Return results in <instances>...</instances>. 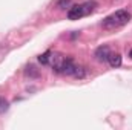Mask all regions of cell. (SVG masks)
I'll list each match as a JSON object with an SVG mask.
<instances>
[{"label":"cell","instance_id":"5b68a950","mask_svg":"<svg viewBox=\"0 0 132 130\" xmlns=\"http://www.w3.org/2000/svg\"><path fill=\"white\" fill-rule=\"evenodd\" d=\"M75 63L71 57H66L65 58V63H63V69H62V73H66V75H72L74 70H75Z\"/></svg>","mask_w":132,"mask_h":130},{"label":"cell","instance_id":"52a82bcc","mask_svg":"<svg viewBox=\"0 0 132 130\" xmlns=\"http://www.w3.org/2000/svg\"><path fill=\"white\" fill-rule=\"evenodd\" d=\"M25 75L29 77V78H38L40 72H38V69H35V66L29 64V66H26V69H25Z\"/></svg>","mask_w":132,"mask_h":130},{"label":"cell","instance_id":"ba28073f","mask_svg":"<svg viewBox=\"0 0 132 130\" xmlns=\"http://www.w3.org/2000/svg\"><path fill=\"white\" fill-rule=\"evenodd\" d=\"M72 77H75V78H78V80L85 78V77H86V69H85L83 66L77 64V66H75V70H74V73H72Z\"/></svg>","mask_w":132,"mask_h":130},{"label":"cell","instance_id":"3957f363","mask_svg":"<svg viewBox=\"0 0 132 130\" xmlns=\"http://www.w3.org/2000/svg\"><path fill=\"white\" fill-rule=\"evenodd\" d=\"M65 58L62 54H57V52H52L51 54V58H49V64L52 66V70L57 72V73H62V69H63V63H65Z\"/></svg>","mask_w":132,"mask_h":130},{"label":"cell","instance_id":"7c38bea8","mask_svg":"<svg viewBox=\"0 0 132 130\" xmlns=\"http://www.w3.org/2000/svg\"><path fill=\"white\" fill-rule=\"evenodd\" d=\"M129 57H131V58H132V49H131V52H129Z\"/></svg>","mask_w":132,"mask_h":130},{"label":"cell","instance_id":"9c48e42d","mask_svg":"<svg viewBox=\"0 0 132 130\" xmlns=\"http://www.w3.org/2000/svg\"><path fill=\"white\" fill-rule=\"evenodd\" d=\"M51 51H46L45 54H42L40 57H38V61L42 63V64H49V58H51Z\"/></svg>","mask_w":132,"mask_h":130},{"label":"cell","instance_id":"6da1fadb","mask_svg":"<svg viewBox=\"0 0 132 130\" xmlns=\"http://www.w3.org/2000/svg\"><path fill=\"white\" fill-rule=\"evenodd\" d=\"M129 20H131V12H128V11H125V9H118V11L112 12L111 15H108V17L103 20L101 26H103L104 29H117V28L125 26Z\"/></svg>","mask_w":132,"mask_h":130},{"label":"cell","instance_id":"8992f818","mask_svg":"<svg viewBox=\"0 0 132 130\" xmlns=\"http://www.w3.org/2000/svg\"><path fill=\"white\" fill-rule=\"evenodd\" d=\"M108 61H109L111 67H120L121 66V55L120 54H111Z\"/></svg>","mask_w":132,"mask_h":130},{"label":"cell","instance_id":"7a4b0ae2","mask_svg":"<svg viewBox=\"0 0 132 130\" xmlns=\"http://www.w3.org/2000/svg\"><path fill=\"white\" fill-rule=\"evenodd\" d=\"M95 8H97V3L94 0H88V2H85L81 5H75V6L68 9V18L69 20H78V18H81L85 15L92 14L95 11Z\"/></svg>","mask_w":132,"mask_h":130},{"label":"cell","instance_id":"277c9868","mask_svg":"<svg viewBox=\"0 0 132 130\" xmlns=\"http://www.w3.org/2000/svg\"><path fill=\"white\" fill-rule=\"evenodd\" d=\"M109 55H111V49H109V46H106V44L97 48L95 52H94V57H95L97 61H108Z\"/></svg>","mask_w":132,"mask_h":130},{"label":"cell","instance_id":"8fae6325","mask_svg":"<svg viewBox=\"0 0 132 130\" xmlns=\"http://www.w3.org/2000/svg\"><path fill=\"white\" fill-rule=\"evenodd\" d=\"M69 6H71V0H59V3H57L59 9H66Z\"/></svg>","mask_w":132,"mask_h":130},{"label":"cell","instance_id":"30bf717a","mask_svg":"<svg viewBox=\"0 0 132 130\" xmlns=\"http://www.w3.org/2000/svg\"><path fill=\"white\" fill-rule=\"evenodd\" d=\"M8 109H9V103H8V99H5L3 97H0V113L8 112Z\"/></svg>","mask_w":132,"mask_h":130}]
</instances>
